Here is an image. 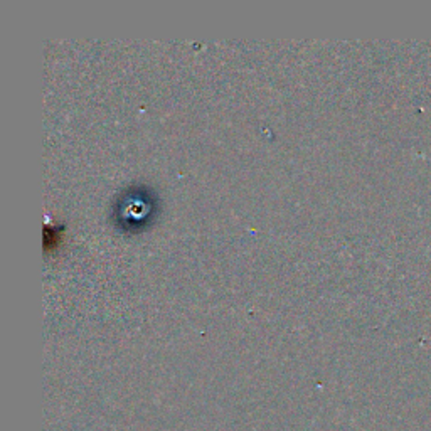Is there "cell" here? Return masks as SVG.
I'll list each match as a JSON object with an SVG mask.
<instances>
[{"mask_svg": "<svg viewBox=\"0 0 431 431\" xmlns=\"http://www.w3.org/2000/svg\"><path fill=\"white\" fill-rule=\"evenodd\" d=\"M153 209H156V199H153L152 191L147 187H132V189L120 194L115 217L123 228L135 231L149 223L150 216L153 214Z\"/></svg>", "mask_w": 431, "mask_h": 431, "instance_id": "1", "label": "cell"}]
</instances>
